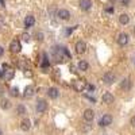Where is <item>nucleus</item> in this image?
Listing matches in <instances>:
<instances>
[{
    "label": "nucleus",
    "instance_id": "obj_20",
    "mask_svg": "<svg viewBox=\"0 0 135 135\" xmlns=\"http://www.w3.org/2000/svg\"><path fill=\"white\" fill-rule=\"evenodd\" d=\"M18 66H19L20 70H26V69H28V62L25 61V60H20L19 64H18Z\"/></svg>",
    "mask_w": 135,
    "mask_h": 135
},
{
    "label": "nucleus",
    "instance_id": "obj_23",
    "mask_svg": "<svg viewBox=\"0 0 135 135\" xmlns=\"http://www.w3.org/2000/svg\"><path fill=\"white\" fill-rule=\"evenodd\" d=\"M11 96H14V97L19 96V91H18V88H16V86H15V88H12V89H11Z\"/></svg>",
    "mask_w": 135,
    "mask_h": 135
},
{
    "label": "nucleus",
    "instance_id": "obj_26",
    "mask_svg": "<svg viewBox=\"0 0 135 135\" xmlns=\"http://www.w3.org/2000/svg\"><path fill=\"white\" fill-rule=\"evenodd\" d=\"M120 4L124 6V7H127V6L130 4V0H120Z\"/></svg>",
    "mask_w": 135,
    "mask_h": 135
},
{
    "label": "nucleus",
    "instance_id": "obj_16",
    "mask_svg": "<svg viewBox=\"0 0 135 135\" xmlns=\"http://www.w3.org/2000/svg\"><path fill=\"white\" fill-rule=\"evenodd\" d=\"M34 92H35V89H34V86L28 85V86H26V88H25V91H23V96L28 99V97L34 96Z\"/></svg>",
    "mask_w": 135,
    "mask_h": 135
},
{
    "label": "nucleus",
    "instance_id": "obj_3",
    "mask_svg": "<svg viewBox=\"0 0 135 135\" xmlns=\"http://www.w3.org/2000/svg\"><path fill=\"white\" fill-rule=\"evenodd\" d=\"M112 123V116L109 115V114H105V115H103L101 116V119L99 120V124L101 126V127H107V126H109Z\"/></svg>",
    "mask_w": 135,
    "mask_h": 135
},
{
    "label": "nucleus",
    "instance_id": "obj_29",
    "mask_svg": "<svg viewBox=\"0 0 135 135\" xmlns=\"http://www.w3.org/2000/svg\"><path fill=\"white\" fill-rule=\"evenodd\" d=\"M86 89H89V91H93L95 86H93V85H86Z\"/></svg>",
    "mask_w": 135,
    "mask_h": 135
},
{
    "label": "nucleus",
    "instance_id": "obj_12",
    "mask_svg": "<svg viewBox=\"0 0 135 135\" xmlns=\"http://www.w3.org/2000/svg\"><path fill=\"white\" fill-rule=\"evenodd\" d=\"M34 25H35V18H34L32 15H27L25 18V27L26 28H31Z\"/></svg>",
    "mask_w": 135,
    "mask_h": 135
},
{
    "label": "nucleus",
    "instance_id": "obj_21",
    "mask_svg": "<svg viewBox=\"0 0 135 135\" xmlns=\"http://www.w3.org/2000/svg\"><path fill=\"white\" fill-rule=\"evenodd\" d=\"M0 107H2L3 109H8L9 108V101L7 99H2V101H0Z\"/></svg>",
    "mask_w": 135,
    "mask_h": 135
},
{
    "label": "nucleus",
    "instance_id": "obj_15",
    "mask_svg": "<svg viewBox=\"0 0 135 135\" xmlns=\"http://www.w3.org/2000/svg\"><path fill=\"white\" fill-rule=\"evenodd\" d=\"M20 128L23 130V131H28L30 128H31V122H30V119H23L20 122Z\"/></svg>",
    "mask_w": 135,
    "mask_h": 135
},
{
    "label": "nucleus",
    "instance_id": "obj_18",
    "mask_svg": "<svg viewBox=\"0 0 135 135\" xmlns=\"http://www.w3.org/2000/svg\"><path fill=\"white\" fill-rule=\"evenodd\" d=\"M128 22H130V16L127 14H122L119 16V23L120 25H128Z\"/></svg>",
    "mask_w": 135,
    "mask_h": 135
},
{
    "label": "nucleus",
    "instance_id": "obj_11",
    "mask_svg": "<svg viewBox=\"0 0 135 135\" xmlns=\"http://www.w3.org/2000/svg\"><path fill=\"white\" fill-rule=\"evenodd\" d=\"M57 16H58L61 20H69V19H70V12H69L68 9H64V8H62V9L58 11Z\"/></svg>",
    "mask_w": 135,
    "mask_h": 135
},
{
    "label": "nucleus",
    "instance_id": "obj_24",
    "mask_svg": "<svg viewBox=\"0 0 135 135\" xmlns=\"http://www.w3.org/2000/svg\"><path fill=\"white\" fill-rule=\"evenodd\" d=\"M22 38H23V41H25V42H30V39H31V37L28 35L27 32H25L23 35H22Z\"/></svg>",
    "mask_w": 135,
    "mask_h": 135
},
{
    "label": "nucleus",
    "instance_id": "obj_25",
    "mask_svg": "<svg viewBox=\"0 0 135 135\" xmlns=\"http://www.w3.org/2000/svg\"><path fill=\"white\" fill-rule=\"evenodd\" d=\"M23 73H25V76H26V77H31V76H32V72H31L30 69H26V70H23Z\"/></svg>",
    "mask_w": 135,
    "mask_h": 135
},
{
    "label": "nucleus",
    "instance_id": "obj_30",
    "mask_svg": "<svg viewBox=\"0 0 135 135\" xmlns=\"http://www.w3.org/2000/svg\"><path fill=\"white\" fill-rule=\"evenodd\" d=\"M4 54V49H3V46H0V57Z\"/></svg>",
    "mask_w": 135,
    "mask_h": 135
},
{
    "label": "nucleus",
    "instance_id": "obj_31",
    "mask_svg": "<svg viewBox=\"0 0 135 135\" xmlns=\"http://www.w3.org/2000/svg\"><path fill=\"white\" fill-rule=\"evenodd\" d=\"M132 31H134V34H135V26H134V28H132Z\"/></svg>",
    "mask_w": 135,
    "mask_h": 135
},
{
    "label": "nucleus",
    "instance_id": "obj_2",
    "mask_svg": "<svg viewBox=\"0 0 135 135\" xmlns=\"http://www.w3.org/2000/svg\"><path fill=\"white\" fill-rule=\"evenodd\" d=\"M116 80V76L114 72H107L104 76H103V81L107 84V85H111V84H114Z\"/></svg>",
    "mask_w": 135,
    "mask_h": 135
},
{
    "label": "nucleus",
    "instance_id": "obj_14",
    "mask_svg": "<svg viewBox=\"0 0 135 135\" xmlns=\"http://www.w3.org/2000/svg\"><path fill=\"white\" fill-rule=\"evenodd\" d=\"M120 88L123 89V91H130V89H131V80H130V78H124V80H122Z\"/></svg>",
    "mask_w": 135,
    "mask_h": 135
},
{
    "label": "nucleus",
    "instance_id": "obj_10",
    "mask_svg": "<svg viewBox=\"0 0 135 135\" xmlns=\"http://www.w3.org/2000/svg\"><path fill=\"white\" fill-rule=\"evenodd\" d=\"M84 120L85 122H92L93 120V118H95V112H93V109H91V108H88V109H85L84 111Z\"/></svg>",
    "mask_w": 135,
    "mask_h": 135
},
{
    "label": "nucleus",
    "instance_id": "obj_6",
    "mask_svg": "<svg viewBox=\"0 0 135 135\" xmlns=\"http://www.w3.org/2000/svg\"><path fill=\"white\" fill-rule=\"evenodd\" d=\"M20 49H22V46H20V42L18 39H14L12 42L9 43V50L12 53H19Z\"/></svg>",
    "mask_w": 135,
    "mask_h": 135
},
{
    "label": "nucleus",
    "instance_id": "obj_22",
    "mask_svg": "<svg viewBox=\"0 0 135 135\" xmlns=\"http://www.w3.org/2000/svg\"><path fill=\"white\" fill-rule=\"evenodd\" d=\"M16 114L18 115H23V114H26V107L25 105H18V108H16Z\"/></svg>",
    "mask_w": 135,
    "mask_h": 135
},
{
    "label": "nucleus",
    "instance_id": "obj_1",
    "mask_svg": "<svg viewBox=\"0 0 135 135\" xmlns=\"http://www.w3.org/2000/svg\"><path fill=\"white\" fill-rule=\"evenodd\" d=\"M37 112H39V114H43V112L47 111V101L45 99H39L37 101Z\"/></svg>",
    "mask_w": 135,
    "mask_h": 135
},
{
    "label": "nucleus",
    "instance_id": "obj_5",
    "mask_svg": "<svg viewBox=\"0 0 135 135\" xmlns=\"http://www.w3.org/2000/svg\"><path fill=\"white\" fill-rule=\"evenodd\" d=\"M74 50H76L77 54H84V53L86 51V45H85V42L78 41V42L76 43V46H74Z\"/></svg>",
    "mask_w": 135,
    "mask_h": 135
},
{
    "label": "nucleus",
    "instance_id": "obj_27",
    "mask_svg": "<svg viewBox=\"0 0 135 135\" xmlns=\"http://www.w3.org/2000/svg\"><path fill=\"white\" fill-rule=\"evenodd\" d=\"M37 37H38V41H42V39H43V34H42V32H38Z\"/></svg>",
    "mask_w": 135,
    "mask_h": 135
},
{
    "label": "nucleus",
    "instance_id": "obj_4",
    "mask_svg": "<svg viewBox=\"0 0 135 135\" xmlns=\"http://www.w3.org/2000/svg\"><path fill=\"white\" fill-rule=\"evenodd\" d=\"M73 88L76 89L77 92H83L84 89L86 88V84H85L84 80H76V81H73Z\"/></svg>",
    "mask_w": 135,
    "mask_h": 135
},
{
    "label": "nucleus",
    "instance_id": "obj_8",
    "mask_svg": "<svg viewBox=\"0 0 135 135\" xmlns=\"http://www.w3.org/2000/svg\"><path fill=\"white\" fill-rule=\"evenodd\" d=\"M101 100H103L104 104H112V103L115 101V97H114V95H112V93L105 92V93L103 95V97H101Z\"/></svg>",
    "mask_w": 135,
    "mask_h": 135
},
{
    "label": "nucleus",
    "instance_id": "obj_9",
    "mask_svg": "<svg viewBox=\"0 0 135 135\" xmlns=\"http://www.w3.org/2000/svg\"><path fill=\"white\" fill-rule=\"evenodd\" d=\"M118 43L120 45V46H126V45L128 43V35H127L126 32H120V34H119Z\"/></svg>",
    "mask_w": 135,
    "mask_h": 135
},
{
    "label": "nucleus",
    "instance_id": "obj_13",
    "mask_svg": "<svg viewBox=\"0 0 135 135\" xmlns=\"http://www.w3.org/2000/svg\"><path fill=\"white\" fill-rule=\"evenodd\" d=\"M80 8L83 11H88L92 8V0H80Z\"/></svg>",
    "mask_w": 135,
    "mask_h": 135
},
{
    "label": "nucleus",
    "instance_id": "obj_19",
    "mask_svg": "<svg viewBox=\"0 0 135 135\" xmlns=\"http://www.w3.org/2000/svg\"><path fill=\"white\" fill-rule=\"evenodd\" d=\"M88 68H89V65H88V62H86V61L81 60L80 62H78V69H80V70L85 72V70H88Z\"/></svg>",
    "mask_w": 135,
    "mask_h": 135
},
{
    "label": "nucleus",
    "instance_id": "obj_28",
    "mask_svg": "<svg viewBox=\"0 0 135 135\" xmlns=\"http://www.w3.org/2000/svg\"><path fill=\"white\" fill-rule=\"evenodd\" d=\"M131 126H132V127H135V116H132V118H131Z\"/></svg>",
    "mask_w": 135,
    "mask_h": 135
},
{
    "label": "nucleus",
    "instance_id": "obj_17",
    "mask_svg": "<svg viewBox=\"0 0 135 135\" xmlns=\"http://www.w3.org/2000/svg\"><path fill=\"white\" fill-rule=\"evenodd\" d=\"M47 95H49L50 99H57V97L60 96V91H58L57 88H50L49 92H47Z\"/></svg>",
    "mask_w": 135,
    "mask_h": 135
},
{
    "label": "nucleus",
    "instance_id": "obj_7",
    "mask_svg": "<svg viewBox=\"0 0 135 135\" xmlns=\"http://www.w3.org/2000/svg\"><path fill=\"white\" fill-rule=\"evenodd\" d=\"M14 74L15 73H14L12 69H8V70H6V72H3L2 74H0V77H2L4 81H11L14 78Z\"/></svg>",
    "mask_w": 135,
    "mask_h": 135
},
{
    "label": "nucleus",
    "instance_id": "obj_32",
    "mask_svg": "<svg viewBox=\"0 0 135 135\" xmlns=\"http://www.w3.org/2000/svg\"><path fill=\"white\" fill-rule=\"evenodd\" d=\"M0 135H3V131L2 130H0Z\"/></svg>",
    "mask_w": 135,
    "mask_h": 135
}]
</instances>
